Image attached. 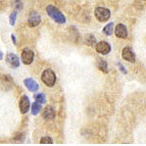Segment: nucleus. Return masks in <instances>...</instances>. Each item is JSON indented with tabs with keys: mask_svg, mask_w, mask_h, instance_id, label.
Returning <instances> with one entry per match:
<instances>
[{
	"mask_svg": "<svg viewBox=\"0 0 146 146\" xmlns=\"http://www.w3.org/2000/svg\"><path fill=\"white\" fill-rule=\"evenodd\" d=\"M95 17L97 19L99 22H107V21L110 19V10L107 9L105 7H101V6H98V7L95 8Z\"/></svg>",
	"mask_w": 146,
	"mask_h": 146,
	"instance_id": "7ed1b4c3",
	"label": "nucleus"
},
{
	"mask_svg": "<svg viewBox=\"0 0 146 146\" xmlns=\"http://www.w3.org/2000/svg\"><path fill=\"white\" fill-rule=\"evenodd\" d=\"M41 80L46 86H48V87H53L56 82V75L52 70L47 68V70H45V71L42 73Z\"/></svg>",
	"mask_w": 146,
	"mask_h": 146,
	"instance_id": "f03ea898",
	"label": "nucleus"
},
{
	"mask_svg": "<svg viewBox=\"0 0 146 146\" xmlns=\"http://www.w3.org/2000/svg\"><path fill=\"white\" fill-rule=\"evenodd\" d=\"M24 85L26 86L28 90L31 91V92H37L38 89H39V85L37 83L34 79L32 78H27L24 80Z\"/></svg>",
	"mask_w": 146,
	"mask_h": 146,
	"instance_id": "9b49d317",
	"label": "nucleus"
},
{
	"mask_svg": "<svg viewBox=\"0 0 146 146\" xmlns=\"http://www.w3.org/2000/svg\"><path fill=\"white\" fill-rule=\"evenodd\" d=\"M40 143L41 144H52L53 141H52V139L50 138V137L44 136V137H42L41 140H40Z\"/></svg>",
	"mask_w": 146,
	"mask_h": 146,
	"instance_id": "6ab92c4d",
	"label": "nucleus"
},
{
	"mask_svg": "<svg viewBox=\"0 0 146 146\" xmlns=\"http://www.w3.org/2000/svg\"><path fill=\"white\" fill-rule=\"evenodd\" d=\"M17 11H13L10 13L9 15V24L11 25V26H15V22H17Z\"/></svg>",
	"mask_w": 146,
	"mask_h": 146,
	"instance_id": "a211bd4d",
	"label": "nucleus"
},
{
	"mask_svg": "<svg viewBox=\"0 0 146 146\" xmlns=\"http://www.w3.org/2000/svg\"><path fill=\"white\" fill-rule=\"evenodd\" d=\"M42 110V106H41V103L37 102V101H35V102L32 103L31 105V112L33 115H39V112L41 111Z\"/></svg>",
	"mask_w": 146,
	"mask_h": 146,
	"instance_id": "4468645a",
	"label": "nucleus"
},
{
	"mask_svg": "<svg viewBox=\"0 0 146 146\" xmlns=\"http://www.w3.org/2000/svg\"><path fill=\"white\" fill-rule=\"evenodd\" d=\"M113 30H115V25H113V23H108V24L103 28L102 32H103V34L106 35V36H110V35L113 33Z\"/></svg>",
	"mask_w": 146,
	"mask_h": 146,
	"instance_id": "dca6fc26",
	"label": "nucleus"
},
{
	"mask_svg": "<svg viewBox=\"0 0 146 146\" xmlns=\"http://www.w3.org/2000/svg\"><path fill=\"white\" fill-rule=\"evenodd\" d=\"M31 108V101H30V98L28 97L27 95H23L22 98L20 100V110L21 112L23 115L27 113L28 111Z\"/></svg>",
	"mask_w": 146,
	"mask_h": 146,
	"instance_id": "0eeeda50",
	"label": "nucleus"
},
{
	"mask_svg": "<svg viewBox=\"0 0 146 146\" xmlns=\"http://www.w3.org/2000/svg\"><path fill=\"white\" fill-rule=\"evenodd\" d=\"M5 61L7 62V64L12 68H17L20 66V59L17 57V55L13 53H7L6 57H5Z\"/></svg>",
	"mask_w": 146,
	"mask_h": 146,
	"instance_id": "6e6552de",
	"label": "nucleus"
},
{
	"mask_svg": "<svg viewBox=\"0 0 146 146\" xmlns=\"http://www.w3.org/2000/svg\"><path fill=\"white\" fill-rule=\"evenodd\" d=\"M11 40L13 42V44H17V38H15V36L13 34H11Z\"/></svg>",
	"mask_w": 146,
	"mask_h": 146,
	"instance_id": "412c9836",
	"label": "nucleus"
},
{
	"mask_svg": "<svg viewBox=\"0 0 146 146\" xmlns=\"http://www.w3.org/2000/svg\"><path fill=\"white\" fill-rule=\"evenodd\" d=\"M56 115L55 110L52 106H46L42 112V117L45 121H52Z\"/></svg>",
	"mask_w": 146,
	"mask_h": 146,
	"instance_id": "f8f14e48",
	"label": "nucleus"
},
{
	"mask_svg": "<svg viewBox=\"0 0 146 146\" xmlns=\"http://www.w3.org/2000/svg\"><path fill=\"white\" fill-rule=\"evenodd\" d=\"M117 66H119V71L122 72L123 74H125V75H126V74H127V70L125 68V66H123L122 63L119 62V63H117Z\"/></svg>",
	"mask_w": 146,
	"mask_h": 146,
	"instance_id": "aec40b11",
	"label": "nucleus"
},
{
	"mask_svg": "<svg viewBox=\"0 0 146 146\" xmlns=\"http://www.w3.org/2000/svg\"><path fill=\"white\" fill-rule=\"evenodd\" d=\"M34 57H35V54L33 52V50L29 48H25L22 52V60H23V63L25 64H31L33 61H34Z\"/></svg>",
	"mask_w": 146,
	"mask_h": 146,
	"instance_id": "423d86ee",
	"label": "nucleus"
},
{
	"mask_svg": "<svg viewBox=\"0 0 146 146\" xmlns=\"http://www.w3.org/2000/svg\"><path fill=\"white\" fill-rule=\"evenodd\" d=\"M115 34L117 38L126 39L127 37H128V29H127V27L124 24H119L115 28Z\"/></svg>",
	"mask_w": 146,
	"mask_h": 146,
	"instance_id": "9d476101",
	"label": "nucleus"
},
{
	"mask_svg": "<svg viewBox=\"0 0 146 146\" xmlns=\"http://www.w3.org/2000/svg\"><path fill=\"white\" fill-rule=\"evenodd\" d=\"M122 57L124 60L128 61V62H131V63H134L135 60H136V56H135L134 51H133V49L129 46L124 47V49H123V51H122Z\"/></svg>",
	"mask_w": 146,
	"mask_h": 146,
	"instance_id": "39448f33",
	"label": "nucleus"
},
{
	"mask_svg": "<svg viewBox=\"0 0 146 146\" xmlns=\"http://www.w3.org/2000/svg\"><path fill=\"white\" fill-rule=\"evenodd\" d=\"M41 23V17L38 12L33 11L30 13L29 19H28V25H29L31 28H35L37 27L38 25Z\"/></svg>",
	"mask_w": 146,
	"mask_h": 146,
	"instance_id": "1a4fd4ad",
	"label": "nucleus"
},
{
	"mask_svg": "<svg viewBox=\"0 0 146 146\" xmlns=\"http://www.w3.org/2000/svg\"><path fill=\"white\" fill-rule=\"evenodd\" d=\"M95 49L98 53L102 54V55H107L110 53V50H111V47H110V43L106 41H100L98 43H96L95 45Z\"/></svg>",
	"mask_w": 146,
	"mask_h": 146,
	"instance_id": "20e7f679",
	"label": "nucleus"
},
{
	"mask_svg": "<svg viewBox=\"0 0 146 146\" xmlns=\"http://www.w3.org/2000/svg\"><path fill=\"white\" fill-rule=\"evenodd\" d=\"M35 100H36L37 102L43 104V103L46 102V97H45V95H44L43 93H37V94L35 95Z\"/></svg>",
	"mask_w": 146,
	"mask_h": 146,
	"instance_id": "f3484780",
	"label": "nucleus"
},
{
	"mask_svg": "<svg viewBox=\"0 0 146 146\" xmlns=\"http://www.w3.org/2000/svg\"><path fill=\"white\" fill-rule=\"evenodd\" d=\"M84 42H85V44L88 45V46H94V45H96V43H97V42H96V38H95L92 34L86 35Z\"/></svg>",
	"mask_w": 146,
	"mask_h": 146,
	"instance_id": "2eb2a0df",
	"label": "nucleus"
},
{
	"mask_svg": "<svg viewBox=\"0 0 146 146\" xmlns=\"http://www.w3.org/2000/svg\"><path fill=\"white\" fill-rule=\"evenodd\" d=\"M46 11L49 17H51L55 23H57V24L61 25L66 22V17H64V15H63L58 8L55 7L54 5H47Z\"/></svg>",
	"mask_w": 146,
	"mask_h": 146,
	"instance_id": "f257e3e1",
	"label": "nucleus"
},
{
	"mask_svg": "<svg viewBox=\"0 0 146 146\" xmlns=\"http://www.w3.org/2000/svg\"><path fill=\"white\" fill-rule=\"evenodd\" d=\"M97 66L99 68L100 71L103 72V73L107 74L108 73V66H107V63L105 60H103L102 58H97Z\"/></svg>",
	"mask_w": 146,
	"mask_h": 146,
	"instance_id": "ddd939ff",
	"label": "nucleus"
},
{
	"mask_svg": "<svg viewBox=\"0 0 146 146\" xmlns=\"http://www.w3.org/2000/svg\"><path fill=\"white\" fill-rule=\"evenodd\" d=\"M3 59V53H2V51L0 50V60H2Z\"/></svg>",
	"mask_w": 146,
	"mask_h": 146,
	"instance_id": "4be33fe9",
	"label": "nucleus"
}]
</instances>
